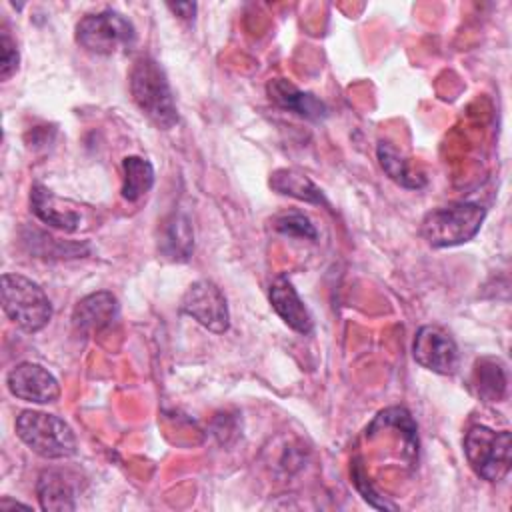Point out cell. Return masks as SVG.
<instances>
[{"label":"cell","mask_w":512,"mask_h":512,"mask_svg":"<svg viewBox=\"0 0 512 512\" xmlns=\"http://www.w3.org/2000/svg\"><path fill=\"white\" fill-rule=\"evenodd\" d=\"M268 298L270 304L274 308V312L282 318V322L292 328L298 334H310L312 332V316L308 312V308L304 306L302 298L298 296L296 288L292 286V282L286 276H278L274 278V282L270 284L268 290Z\"/></svg>","instance_id":"cell-12"},{"label":"cell","mask_w":512,"mask_h":512,"mask_svg":"<svg viewBox=\"0 0 512 512\" xmlns=\"http://www.w3.org/2000/svg\"><path fill=\"white\" fill-rule=\"evenodd\" d=\"M168 8L184 20L194 18V12H196V4H192V2H176V4H168Z\"/></svg>","instance_id":"cell-22"},{"label":"cell","mask_w":512,"mask_h":512,"mask_svg":"<svg viewBox=\"0 0 512 512\" xmlns=\"http://www.w3.org/2000/svg\"><path fill=\"white\" fill-rule=\"evenodd\" d=\"M416 364L436 374H452L458 368V346L440 326H422L412 342Z\"/></svg>","instance_id":"cell-8"},{"label":"cell","mask_w":512,"mask_h":512,"mask_svg":"<svg viewBox=\"0 0 512 512\" xmlns=\"http://www.w3.org/2000/svg\"><path fill=\"white\" fill-rule=\"evenodd\" d=\"M270 100L282 110L294 112L306 120H324L328 116V106L314 94L300 90L286 78H274L266 86Z\"/></svg>","instance_id":"cell-13"},{"label":"cell","mask_w":512,"mask_h":512,"mask_svg":"<svg viewBox=\"0 0 512 512\" xmlns=\"http://www.w3.org/2000/svg\"><path fill=\"white\" fill-rule=\"evenodd\" d=\"M30 206L34 216L56 230L76 232L82 224V214L76 210L78 206L70 200H62L52 194L46 186L34 184L30 190Z\"/></svg>","instance_id":"cell-10"},{"label":"cell","mask_w":512,"mask_h":512,"mask_svg":"<svg viewBox=\"0 0 512 512\" xmlns=\"http://www.w3.org/2000/svg\"><path fill=\"white\" fill-rule=\"evenodd\" d=\"M486 218V208L476 202H450L430 210L420 222L422 238L434 248L470 242Z\"/></svg>","instance_id":"cell-2"},{"label":"cell","mask_w":512,"mask_h":512,"mask_svg":"<svg viewBox=\"0 0 512 512\" xmlns=\"http://www.w3.org/2000/svg\"><path fill=\"white\" fill-rule=\"evenodd\" d=\"M274 228L286 236H298V238H308V240L318 238V232H316L312 220L302 212H284V214L276 216Z\"/></svg>","instance_id":"cell-20"},{"label":"cell","mask_w":512,"mask_h":512,"mask_svg":"<svg viewBox=\"0 0 512 512\" xmlns=\"http://www.w3.org/2000/svg\"><path fill=\"white\" fill-rule=\"evenodd\" d=\"M464 454L470 468L488 482H500L510 472L512 438L508 430L472 426L464 436Z\"/></svg>","instance_id":"cell-6"},{"label":"cell","mask_w":512,"mask_h":512,"mask_svg":"<svg viewBox=\"0 0 512 512\" xmlns=\"http://www.w3.org/2000/svg\"><path fill=\"white\" fill-rule=\"evenodd\" d=\"M474 390L484 402H498L506 394V370L496 358H480L472 376Z\"/></svg>","instance_id":"cell-17"},{"label":"cell","mask_w":512,"mask_h":512,"mask_svg":"<svg viewBox=\"0 0 512 512\" xmlns=\"http://www.w3.org/2000/svg\"><path fill=\"white\" fill-rule=\"evenodd\" d=\"M2 308L24 332H40L52 318V304L46 292L22 274H2Z\"/></svg>","instance_id":"cell-4"},{"label":"cell","mask_w":512,"mask_h":512,"mask_svg":"<svg viewBox=\"0 0 512 512\" xmlns=\"http://www.w3.org/2000/svg\"><path fill=\"white\" fill-rule=\"evenodd\" d=\"M76 42L90 54L112 56L134 48L136 30L132 22L120 12L102 10L86 14L76 24Z\"/></svg>","instance_id":"cell-5"},{"label":"cell","mask_w":512,"mask_h":512,"mask_svg":"<svg viewBox=\"0 0 512 512\" xmlns=\"http://www.w3.org/2000/svg\"><path fill=\"white\" fill-rule=\"evenodd\" d=\"M20 62L16 40L10 36L6 28L0 30V80H8L12 74H16Z\"/></svg>","instance_id":"cell-21"},{"label":"cell","mask_w":512,"mask_h":512,"mask_svg":"<svg viewBox=\"0 0 512 512\" xmlns=\"http://www.w3.org/2000/svg\"><path fill=\"white\" fill-rule=\"evenodd\" d=\"M180 310L214 334H224L230 326L226 296L218 284L206 278L196 280L186 288L180 300Z\"/></svg>","instance_id":"cell-7"},{"label":"cell","mask_w":512,"mask_h":512,"mask_svg":"<svg viewBox=\"0 0 512 512\" xmlns=\"http://www.w3.org/2000/svg\"><path fill=\"white\" fill-rule=\"evenodd\" d=\"M120 306L112 292L100 290L84 296L72 310V324L78 332L94 334L112 326L118 318Z\"/></svg>","instance_id":"cell-11"},{"label":"cell","mask_w":512,"mask_h":512,"mask_svg":"<svg viewBox=\"0 0 512 512\" xmlns=\"http://www.w3.org/2000/svg\"><path fill=\"white\" fill-rule=\"evenodd\" d=\"M376 156H378V162L382 166V170L388 174L390 180H394L396 184L404 186V188H410V190H416V188H422L426 184V180L422 176H416L412 170H410V164L408 160L390 144V142H378V148H376Z\"/></svg>","instance_id":"cell-19"},{"label":"cell","mask_w":512,"mask_h":512,"mask_svg":"<svg viewBox=\"0 0 512 512\" xmlns=\"http://www.w3.org/2000/svg\"><path fill=\"white\" fill-rule=\"evenodd\" d=\"M36 494H38L42 510L64 512V510H74L76 508L74 484L68 478V474H64L58 468H50V470L40 472L38 484H36Z\"/></svg>","instance_id":"cell-15"},{"label":"cell","mask_w":512,"mask_h":512,"mask_svg":"<svg viewBox=\"0 0 512 512\" xmlns=\"http://www.w3.org/2000/svg\"><path fill=\"white\" fill-rule=\"evenodd\" d=\"M158 252L170 262H186L194 252V228L186 214H170L160 228Z\"/></svg>","instance_id":"cell-14"},{"label":"cell","mask_w":512,"mask_h":512,"mask_svg":"<svg viewBox=\"0 0 512 512\" xmlns=\"http://www.w3.org/2000/svg\"><path fill=\"white\" fill-rule=\"evenodd\" d=\"M130 94L142 114L160 130L178 124V108L164 68L152 56H140L130 70Z\"/></svg>","instance_id":"cell-1"},{"label":"cell","mask_w":512,"mask_h":512,"mask_svg":"<svg viewBox=\"0 0 512 512\" xmlns=\"http://www.w3.org/2000/svg\"><path fill=\"white\" fill-rule=\"evenodd\" d=\"M270 188L278 194L308 202L328 206L322 190L300 170L296 168H278L270 174Z\"/></svg>","instance_id":"cell-16"},{"label":"cell","mask_w":512,"mask_h":512,"mask_svg":"<svg viewBox=\"0 0 512 512\" xmlns=\"http://www.w3.org/2000/svg\"><path fill=\"white\" fill-rule=\"evenodd\" d=\"M122 198L136 202L154 186V168L142 156H126L122 160Z\"/></svg>","instance_id":"cell-18"},{"label":"cell","mask_w":512,"mask_h":512,"mask_svg":"<svg viewBox=\"0 0 512 512\" xmlns=\"http://www.w3.org/2000/svg\"><path fill=\"white\" fill-rule=\"evenodd\" d=\"M6 386L12 396L24 402L52 404L60 398L58 380L36 362L16 364L6 376Z\"/></svg>","instance_id":"cell-9"},{"label":"cell","mask_w":512,"mask_h":512,"mask_svg":"<svg viewBox=\"0 0 512 512\" xmlns=\"http://www.w3.org/2000/svg\"><path fill=\"white\" fill-rule=\"evenodd\" d=\"M18 438L38 456L62 460L76 454L78 444L72 428L58 416L40 410H24L16 418Z\"/></svg>","instance_id":"cell-3"}]
</instances>
